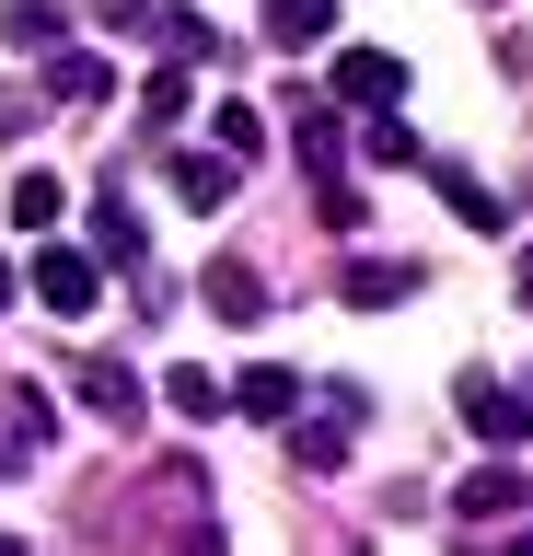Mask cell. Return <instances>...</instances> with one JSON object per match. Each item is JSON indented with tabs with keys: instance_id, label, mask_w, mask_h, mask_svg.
<instances>
[{
	"instance_id": "484cf974",
	"label": "cell",
	"mask_w": 533,
	"mask_h": 556,
	"mask_svg": "<svg viewBox=\"0 0 533 556\" xmlns=\"http://www.w3.org/2000/svg\"><path fill=\"white\" fill-rule=\"evenodd\" d=\"M0 556H24V533H0Z\"/></svg>"
},
{
	"instance_id": "277c9868",
	"label": "cell",
	"mask_w": 533,
	"mask_h": 556,
	"mask_svg": "<svg viewBox=\"0 0 533 556\" xmlns=\"http://www.w3.org/2000/svg\"><path fill=\"white\" fill-rule=\"evenodd\" d=\"M453 406H464V429H475V441H522V429H533V394H510L498 371H464Z\"/></svg>"
},
{
	"instance_id": "7c38bea8",
	"label": "cell",
	"mask_w": 533,
	"mask_h": 556,
	"mask_svg": "<svg viewBox=\"0 0 533 556\" xmlns=\"http://www.w3.org/2000/svg\"><path fill=\"white\" fill-rule=\"evenodd\" d=\"M290 151H302L314 174H348V128H337L325 104H302V128H290Z\"/></svg>"
},
{
	"instance_id": "4fadbf2b",
	"label": "cell",
	"mask_w": 533,
	"mask_h": 556,
	"mask_svg": "<svg viewBox=\"0 0 533 556\" xmlns=\"http://www.w3.org/2000/svg\"><path fill=\"white\" fill-rule=\"evenodd\" d=\"M47 93H59V104H105V93H116V70L93 59V47H71V59L47 70Z\"/></svg>"
},
{
	"instance_id": "8992f818",
	"label": "cell",
	"mask_w": 533,
	"mask_h": 556,
	"mask_svg": "<svg viewBox=\"0 0 533 556\" xmlns=\"http://www.w3.org/2000/svg\"><path fill=\"white\" fill-rule=\"evenodd\" d=\"M163 174H175L186 208H232V186H244V163H232V151H210V139H198V151H175Z\"/></svg>"
},
{
	"instance_id": "4316f807",
	"label": "cell",
	"mask_w": 533,
	"mask_h": 556,
	"mask_svg": "<svg viewBox=\"0 0 533 556\" xmlns=\"http://www.w3.org/2000/svg\"><path fill=\"white\" fill-rule=\"evenodd\" d=\"M0 476H12V452H0Z\"/></svg>"
},
{
	"instance_id": "8fae6325",
	"label": "cell",
	"mask_w": 533,
	"mask_h": 556,
	"mask_svg": "<svg viewBox=\"0 0 533 556\" xmlns=\"http://www.w3.org/2000/svg\"><path fill=\"white\" fill-rule=\"evenodd\" d=\"M210 151H232V163L255 174V151H267V116H255L244 93H232V104H210Z\"/></svg>"
},
{
	"instance_id": "9c48e42d",
	"label": "cell",
	"mask_w": 533,
	"mask_h": 556,
	"mask_svg": "<svg viewBox=\"0 0 533 556\" xmlns=\"http://www.w3.org/2000/svg\"><path fill=\"white\" fill-rule=\"evenodd\" d=\"M12 232H59V208H71V186H59V174H12Z\"/></svg>"
},
{
	"instance_id": "7a4b0ae2",
	"label": "cell",
	"mask_w": 533,
	"mask_h": 556,
	"mask_svg": "<svg viewBox=\"0 0 533 556\" xmlns=\"http://www.w3.org/2000/svg\"><path fill=\"white\" fill-rule=\"evenodd\" d=\"M24 267H36V278H24V290H36V302L59 313V325H81V313L105 302V267H93V255H81V243H36V255H24Z\"/></svg>"
},
{
	"instance_id": "5bb4252c",
	"label": "cell",
	"mask_w": 533,
	"mask_h": 556,
	"mask_svg": "<svg viewBox=\"0 0 533 556\" xmlns=\"http://www.w3.org/2000/svg\"><path fill=\"white\" fill-rule=\"evenodd\" d=\"M210 313L220 325H255V313H267V278L255 267H210Z\"/></svg>"
},
{
	"instance_id": "ac0fdd59",
	"label": "cell",
	"mask_w": 533,
	"mask_h": 556,
	"mask_svg": "<svg viewBox=\"0 0 533 556\" xmlns=\"http://www.w3.org/2000/svg\"><path fill=\"white\" fill-rule=\"evenodd\" d=\"M325 24H337V0H267V35H279V47H314Z\"/></svg>"
},
{
	"instance_id": "ba28073f",
	"label": "cell",
	"mask_w": 533,
	"mask_h": 556,
	"mask_svg": "<svg viewBox=\"0 0 533 556\" xmlns=\"http://www.w3.org/2000/svg\"><path fill=\"white\" fill-rule=\"evenodd\" d=\"M453 498H464V521H510V510H522V464H475Z\"/></svg>"
},
{
	"instance_id": "52a82bcc",
	"label": "cell",
	"mask_w": 533,
	"mask_h": 556,
	"mask_svg": "<svg viewBox=\"0 0 533 556\" xmlns=\"http://www.w3.org/2000/svg\"><path fill=\"white\" fill-rule=\"evenodd\" d=\"M71 382H81V406L116 417V429L140 417V371H128V359H71Z\"/></svg>"
},
{
	"instance_id": "d6986e66",
	"label": "cell",
	"mask_w": 533,
	"mask_h": 556,
	"mask_svg": "<svg viewBox=\"0 0 533 556\" xmlns=\"http://www.w3.org/2000/svg\"><path fill=\"white\" fill-rule=\"evenodd\" d=\"M93 243H105V267H128V255H140V208H93Z\"/></svg>"
},
{
	"instance_id": "6da1fadb",
	"label": "cell",
	"mask_w": 533,
	"mask_h": 556,
	"mask_svg": "<svg viewBox=\"0 0 533 556\" xmlns=\"http://www.w3.org/2000/svg\"><path fill=\"white\" fill-rule=\"evenodd\" d=\"M151 498L175 510V556H220V521H210V476H198V452H163V464H151Z\"/></svg>"
},
{
	"instance_id": "603a6c76",
	"label": "cell",
	"mask_w": 533,
	"mask_h": 556,
	"mask_svg": "<svg viewBox=\"0 0 533 556\" xmlns=\"http://www.w3.org/2000/svg\"><path fill=\"white\" fill-rule=\"evenodd\" d=\"M93 12H105V35H151L163 24V0H93Z\"/></svg>"
},
{
	"instance_id": "9a60e30c",
	"label": "cell",
	"mask_w": 533,
	"mask_h": 556,
	"mask_svg": "<svg viewBox=\"0 0 533 556\" xmlns=\"http://www.w3.org/2000/svg\"><path fill=\"white\" fill-rule=\"evenodd\" d=\"M232 406H244V417H267V429H279V417L302 406V382H290V371H244V382H232Z\"/></svg>"
},
{
	"instance_id": "e0dca14e",
	"label": "cell",
	"mask_w": 533,
	"mask_h": 556,
	"mask_svg": "<svg viewBox=\"0 0 533 556\" xmlns=\"http://www.w3.org/2000/svg\"><path fill=\"white\" fill-rule=\"evenodd\" d=\"M337 452H348V406H337V417H302V429H290V464H314V476L337 464Z\"/></svg>"
},
{
	"instance_id": "7402d4cb",
	"label": "cell",
	"mask_w": 533,
	"mask_h": 556,
	"mask_svg": "<svg viewBox=\"0 0 533 556\" xmlns=\"http://www.w3.org/2000/svg\"><path fill=\"white\" fill-rule=\"evenodd\" d=\"M140 116H151V128H175V116H186V70H151V93H140Z\"/></svg>"
},
{
	"instance_id": "d4e9b609",
	"label": "cell",
	"mask_w": 533,
	"mask_h": 556,
	"mask_svg": "<svg viewBox=\"0 0 533 556\" xmlns=\"http://www.w3.org/2000/svg\"><path fill=\"white\" fill-rule=\"evenodd\" d=\"M522 302H533V243H522Z\"/></svg>"
},
{
	"instance_id": "5b68a950",
	"label": "cell",
	"mask_w": 533,
	"mask_h": 556,
	"mask_svg": "<svg viewBox=\"0 0 533 556\" xmlns=\"http://www.w3.org/2000/svg\"><path fill=\"white\" fill-rule=\"evenodd\" d=\"M325 93H337V104H394V93H406V59H383V47H337Z\"/></svg>"
},
{
	"instance_id": "30bf717a",
	"label": "cell",
	"mask_w": 533,
	"mask_h": 556,
	"mask_svg": "<svg viewBox=\"0 0 533 556\" xmlns=\"http://www.w3.org/2000/svg\"><path fill=\"white\" fill-rule=\"evenodd\" d=\"M429 186L453 198V220H464V232H498V220H510V208H498V186H475V174H453V163H429Z\"/></svg>"
},
{
	"instance_id": "cb8c5ba5",
	"label": "cell",
	"mask_w": 533,
	"mask_h": 556,
	"mask_svg": "<svg viewBox=\"0 0 533 556\" xmlns=\"http://www.w3.org/2000/svg\"><path fill=\"white\" fill-rule=\"evenodd\" d=\"M475 556H533V533H498V545H475Z\"/></svg>"
},
{
	"instance_id": "44dd1931",
	"label": "cell",
	"mask_w": 533,
	"mask_h": 556,
	"mask_svg": "<svg viewBox=\"0 0 533 556\" xmlns=\"http://www.w3.org/2000/svg\"><path fill=\"white\" fill-rule=\"evenodd\" d=\"M371 151H383V163H418V128H406L394 104H371Z\"/></svg>"
},
{
	"instance_id": "3957f363",
	"label": "cell",
	"mask_w": 533,
	"mask_h": 556,
	"mask_svg": "<svg viewBox=\"0 0 533 556\" xmlns=\"http://www.w3.org/2000/svg\"><path fill=\"white\" fill-rule=\"evenodd\" d=\"M418 290H429L418 255H348L337 267V302H359V313H394V302H418Z\"/></svg>"
},
{
	"instance_id": "ffe728a7",
	"label": "cell",
	"mask_w": 533,
	"mask_h": 556,
	"mask_svg": "<svg viewBox=\"0 0 533 556\" xmlns=\"http://www.w3.org/2000/svg\"><path fill=\"white\" fill-rule=\"evenodd\" d=\"M0 35H12V47H47V35H59V0H12Z\"/></svg>"
},
{
	"instance_id": "2e32d148",
	"label": "cell",
	"mask_w": 533,
	"mask_h": 556,
	"mask_svg": "<svg viewBox=\"0 0 533 556\" xmlns=\"http://www.w3.org/2000/svg\"><path fill=\"white\" fill-rule=\"evenodd\" d=\"M163 406H175V417H220L232 382H220V371H163Z\"/></svg>"
}]
</instances>
